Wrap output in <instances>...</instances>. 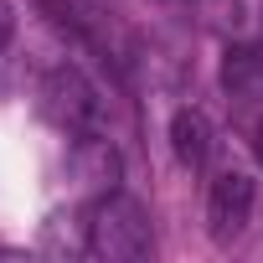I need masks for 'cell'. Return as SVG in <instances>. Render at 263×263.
Returning <instances> with one entry per match:
<instances>
[{
	"label": "cell",
	"mask_w": 263,
	"mask_h": 263,
	"mask_svg": "<svg viewBox=\"0 0 263 263\" xmlns=\"http://www.w3.org/2000/svg\"><path fill=\"white\" fill-rule=\"evenodd\" d=\"M155 237H150V217L140 201H129L119 191H108L93 217H88V253L93 258H108V263H140L150 258Z\"/></svg>",
	"instance_id": "obj_1"
},
{
	"label": "cell",
	"mask_w": 263,
	"mask_h": 263,
	"mask_svg": "<svg viewBox=\"0 0 263 263\" xmlns=\"http://www.w3.org/2000/svg\"><path fill=\"white\" fill-rule=\"evenodd\" d=\"M42 114L62 129L67 140L103 135V98L88 83V72L72 67V62H62V67L47 72V83H42Z\"/></svg>",
	"instance_id": "obj_2"
},
{
	"label": "cell",
	"mask_w": 263,
	"mask_h": 263,
	"mask_svg": "<svg viewBox=\"0 0 263 263\" xmlns=\"http://www.w3.org/2000/svg\"><path fill=\"white\" fill-rule=\"evenodd\" d=\"M248 212H253V176L237 171V165L217 171V181L206 191V227H212V237L217 242H237L242 227H248Z\"/></svg>",
	"instance_id": "obj_3"
},
{
	"label": "cell",
	"mask_w": 263,
	"mask_h": 263,
	"mask_svg": "<svg viewBox=\"0 0 263 263\" xmlns=\"http://www.w3.org/2000/svg\"><path fill=\"white\" fill-rule=\"evenodd\" d=\"M72 165H78V176H83L93 191H103V196L119 186V150H114L108 135H83V140H72Z\"/></svg>",
	"instance_id": "obj_4"
},
{
	"label": "cell",
	"mask_w": 263,
	"mask_h": 263,
	"mask_svg": "<svg viewBox=\"0 0 263 263\" xmlns=\"http://www.w3.org/2000/svg\"><path fill=\"white\" fill-rule=\"evenodd\" d=\"M222 88L232 103L263 98V47H227L222 52Z\"/></svg>",
	"instance_id": "obj_5"
},
{
	"label": "cell",
	"mask_w": 263,
	"mask_h": 263,
	"mask_svg": "<svg viewBox=\"0 0 263 263\" xmlns=\"http://www.w3.org/2000/svg\"><path fill=\"white\" fill-rule=\"evenodd\" d=\"M171 150H176V160L186 171L206 165V155H212V124H206L201 108H176V119H171Z\"/></svg>",
	"instance_id": "obj_6"
},
{
	"label": "cell",
	"mask_w": 263,
	"mask_h": 263,
	"mask_svg": "<svg viewBox=\"0 0 263 263\" xmlns=\"http://www.w3.org/2000/svg\"><path fill=\"white\" fill-rule=\"evenodd\" d=\"M191 11H196V21H201L206 31H217V36H237V31L248 26V6H242V0H191Z\"/></svg>",
	"instance_id": "obj_7"
},
{
	"label": "cell",
	"mask_w": 263,
	"mask_h": 263,
	"mask_svg": "<svg viewBox=\"0 0 263 263\" xmlns=\"http://www.w3.org/2000/svg\"><path fill=\"white\" fill-rule=\"evenodd\" d=\"M237 124H242V135H248V145H253V155H258V165H263V98L237 103Z\"/></svg>",
	"instance_id": "obj_8"
},
{
	"label": "cell",
	"mask_w": 263,
	"mask_h": 263,
	"mask_svg": "<svg viewBox=\"0 0 263 263\" xmlns=\"http://www.w3.org/2000/svg\"><path fill=\"white\" fill-rule=\"evenodd\" d=\"M11 36H16V11H11V0H0V47Z\"/></svg>",
	"instance_id": "obj_9"
},
{
	"label": "cell",
	"mask_w": 263,
	"mask_h": 263,
	"mask_svg": "<svg viewBox=\"0 0 263 263\" xmlns=\"http://www.w3.org/2000/svg\"><path fill=\"white\" fill-rule=\"evenodd\" d=\"M160 6H176V0H160Z\"/></svg>",
	"instance_id": "obj_10"
}]
</instances>
